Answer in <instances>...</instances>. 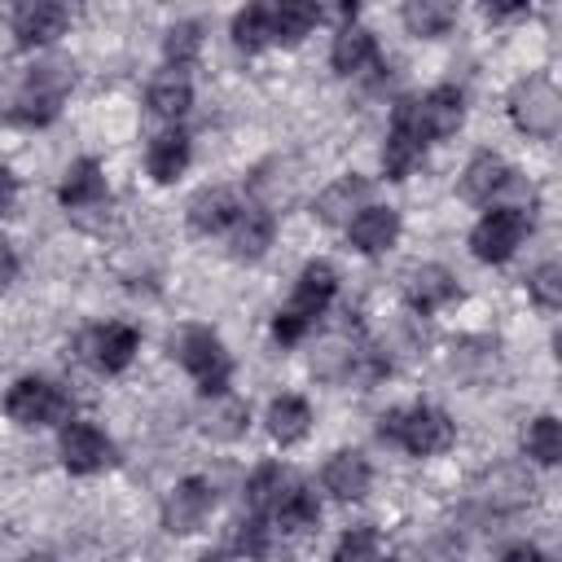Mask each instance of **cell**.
Here are the masks:
<instances>
[{
    "label": "cell",
    "instance_id": "8fae6325",
    "mask_svg": "<svg viewBox=\"0 0 562 562\" xmlns=\"http://www.w3.org/2000/svg\"><path fill=\"white\" fill-rule=\"evenodd\" d=\"M422 136H417V127H413V119H408V97L395 105V119H391V136H386V145H382V171H386V180H404L413 167H417V158H422Z\"/></svg>",
    "mask_w": 562,
    "mask_h": 562
},
{
    "label": "cell",
    "instance_id": "ab89813d",
    "mask_svg": "<svg viewBox=\"0 0 562 562\" xmlns=\"http://www.w3.org/2000/svg\"><path fill=\"white\" fill-rule=\"evenodd\" d=\"M13 202H18V180L9 171H0V215H9Z\"/></svg>",
    "mask_w": 562,
    "mask_h": 562
},
{
    "label": "cell",
    "instance_id": "60d3db41",
    "mask_svg": "<svg viewBox=\"0 0 562 562\" xmlns=\"http://www.w3.org/2000/svg\"><path fill=\"white\" fill-rule=\"evenodd\" d=\"M514 13H527L522 4H501V9H487V18H514Z\"/></svg>",
    "mask_w": 562,
    "mask_h": 562
},
{
    "label": "cell",
    "instance_id": "9a60e30c",
    "mask_svg": "<svg viewBox=\"0 0 562 562\" xmlns=\"http://www.w3.org/2000/svg\"><path fill=\"white\" fill-rule=\"evenodd\" d=\"M479 496H483V505H492V509H518V505H527V501L536 496V479H531L522 465H496V470L483 474Z\"/></svg>",
    "mask_w": 562,
    "mask_h": 562
},
{
    "label": "cell",
    "instance_id": "3957f363",
    "mask_svg": "<svg viewBox=\"0 0 562 562\" xmlns=\"http://www.w3.org/2000/svg\"><path fill=\"white\" fill-rule=\"evenodd\" d=\"M509 119H514L518 132L549 140L558 132V123H562V92L553 88V79L531 75V79L514 83V92H509Z\"/></svg>",
    "mask_w": 562,
    "mask_h": 562
},
{
    "label": "cell",
    "instance_id": "e0dca14e",
    "mask_svg": "<svg viewBox=\"0 0 562 562\" xmlns=\"http://www.w3.org/2000/svg\"><path fill=\"white\" fill-rule=\"evenodd\" d=\"M237 198L228 193V189H198L193 193V202H189V224H193V233H202V237H215V233H224V228H233V220H237Z\"/></svg>",
    "mask_w": 562,
    "mask_h": 562
},
{
    "label": "cell",
    "instance_id": "83f0119b",
    "mask_svg": "<svg viewBox=\"0 0 562 562\" xmlns=\"http://www.w3.org/2000/svg\"><path fill=\"white\" fill-rule=\"evenodd\" d=\"M57 198H61V206H92V202H101V198H105V176H101L97 158H79V162L66 171Z\"/></svg>",
    "mask_w": 562,
    "mask_h": 562
},
{
    "label": "cell",
    "instance_id": "d590c367",
    "mask_svg": "<svg viewBox=\"0 0 562 562\" xmlns=\"http://www.w3.org/2000/svg\"><path fill=\"white\" fill-rule=\"evenodd\" d=\"M334 562H382V540L373 527H351L342 531L338 549H334Z\"/></svg>",
    "mask_w": 562,
    "mask_h": 562
},
{
    "label": "cell",
    "instance_id": "7402d4cb",
    "mask_svg": "<svg viewBox=\"0 0 562 562\" xmlns=\"http://www.w3.org/2000/svg\"><path fill=\"white\" fill-rule=\"evenodd\" d=\"M202 435H211V439H220V443H228V439H237L241 430H246V422H250V408H246V400H237V395H211V404L202 408Z\"/></svg>",
    "mask_w": 562,
    "mask_h": 562
},
{
    "label": "cell",
    "instance_id": "d6a6232c",
    "mask_svg": "<svg viewBox=\"0 0 562 562\" xmlns=\"http://www.w3.org/2000/svg\"><path fill=\"white\" fill-rule=\"evenodd\" d=\"M522 448H527V457H536L540 465H558L562 461V426H558V417H536L531 426H527V435H522Z\"/></svg>",
    "mask_w": 562,
    "mask_h": 562
},
{
    "label": "cell",
    "instance_id": "f1b7e54d",
    "mask_svg": "<svg viewBox=\"0 0 562 562\" xmlns=\"http://www.w3.org/2000/svg\"><path fill=\"white\" fill-rule=\"evenodd\" d=\"M145 101H149V110H154L158 119H180V114L193 105V88H189V79H184L180 70H167V75H158V79L149 83Z\"/></svg>",
    "mask_w": 562,
    "mask_h": 562
},
{
    "label": "cell",
    "instance_id": "6da1fadb",
    "mask_svg": "<svg viewBox=\"0 0 562 562\" xmlns=\"http://www.w3.org/2000/svg\"><path fill=\"white\" fill-rule=\"evenodd\" d=\"M334 290H338V272L325 263V259H316V263H307L303 272H299V285H294V299L277 312V321H272V338L281 342V347H294L307 329H312V321L329 307V299H334Z\"/></svg>",
    "mask_w": 562,
    "mask_h": 562
},
{
    "label": "cell",
    "instance_id": "b9f144b4",
    "mask_svg": "<svg viewBox=\"0 0 562 562\" xmlns=\"http://www.w3.org/2000/svg\"><path fill=\"white\" fill-rule=\"evenodd\" d=\"M26 562H57V558H48V553H31Z\"/></svg>",
    "mask_w": 562,
    "mask_h": 562
},
{
    "label": "cell",
    "instance_id": "484cf974",
    "mask_svg": "<svg viewBox=\"0 0 562 562\" xmlns=\"http://www.w3.org/2000/svg\"><path fill=\"white\" fill-rule=\"evenodd\" d=\"M307 430H312V408H307V400H299V395L272 400V408H268V435H272L281 448L299 443Z\"/></svg>",
    "mask_w": 562,
    "mask_h": 562
},
{
    "label": "cell",
    "instance_id": "d4e9b609",
    "mask_svg": "<svg viewBox=\"0 0 562 562\" xmlns=\"http://www.w3.org/2000/svg\"><path fill=\"white\" fill-rule=\"evenodd\" d=\"M272 241V215L263 206H241L233 220V255L237 259H259Z\"/></svg>",
    "mask_w": 562,
    "mask_h": 562
},
{
    "label": "cell",
    "instance_id": "74e56055",
    "mask_svg": "<svg viewBox=\"0 0 562 562\" xmlns=\"http://www.w3.org/2000/svg\"><path fill=\"white\" fill-rule=\"evenodd\" d=\"M13 277H18V255H13V246L0 237V290H4Z\"/></svg>",
    "mask_w": 562,
    "mask_h": 562
},
{
    "label": "cell",
    "instance_id": "cb8c5ba5",
    "mask_svg": "<svg viewBox=\"0 0 562 562\" xmlns=\"http://www.w3.org/2000/svg\"><path fill=\"white\" fill-rule=\"evenodd\" d=\"M145 167L158 184H171L184 167H189V136L184 132H162L149 140V154H145Z\"/></svg>",
    "mask_w": 562,
    "mask_h": 562
},
{
    "label": "cell",
    "instance_id": "f35d334b",
    "mask_svg": "<svg viewBox=\"0 0 562 562\" xmlns=\"http://www.w3.org/2000/svg\"><path fill=\"white\" fill-rule=\"evenodd\" d=\"M501 562H544V558H540L536 544H509V549L501 553Z\"/></svg>",
    "mask_w": 562,
    "mask_h": 562
},
{
    "label": "cell",
    "instance_id": "4316f807",
    "mask_svg": "<svg viewBox=\"0 0 562 562\" xmlns=\"http://www.w3.org/2000/svg\"><path fill=\"white\" fill-rule=\"evenodd\" d=\"M299 487V479L285 470V465H277V461H268V465H259L255 474H250V483H246V496H250V505L259 509V514H272L290 492Z\"/></svg>",
    "mask_w": 562,
    "mask_h": 562
},
{
    "label": "cell",
    "instance_id": "44dd1931",
    "mask_svg": "<svg viewBox=\"0 0 562 562\" xmlns=\"http://www.w3.org/2000/svg\"><path fill=\"white\" fill-rule=\"evenodd\" d=\"M373 57H378L373 35H369L364 26H356V22H342L338 35H334V48H329L334 70H338V75H356V70H364Z\"/></svg>",
    "mask_w": 562,
    "mask_h": 562
},
{
    "label": "cell",
    "instance_id": "2e32d148",
    "mask_svg": "<svg viewBox=\"0 0 562 562\" xmlns=\"http://www.w3.org/2000/svg\"><path fill=\"white\" fill-rule=\"evenodd\" d=\"M347 233H351V246H356L360 255H382V250L395 246V237H400V215H395L391 206H364V211L347 224Z\"/></svg>",
    "mask_w": 562,
    "mask_h": 562
},
{
    "label": "cell",
    "instance_id": "836d02e7",
    "mask_svg": "<svg viewBox=\"0 0 562 562\" xmlns=\"http://www.w3.org/2000/svg\"><path fill=\"white\" fill-rule=\"evenodd\" d=\"M316 518H321V505H316V496H312L303 483L272 509V522H277L281 531H307V527H316Z\"/></svg>",
    "mask_w": 562,
    "mask_h": 562
},
{
    "label": "cell",
    "instance_id": "8d00e7d4",
    "mask_svg": "<svg viewBox=\"0 0 562 562\" xmlns=\"http://www.w3.org/2000/svg\"><path fill=\"white\" fill-rule=\"evenodd\" d=\"M527 290H531V299H536L544 312H558V307H562V263H540V268L527 277Z\"/></svg>",
    "mask_w": 562,
    "mask_h": 562
},
{
    "label": "cell",
    "instance_id": "ffe728a7",
    "mask_svg": "<svg viewBox=\"0 0 562 562\" xmlns=\"http://www.w3.org/2000/svg\"><path fill=\"white\" fill-rule=\"evenodd\" d=\"M360 356H364V351H360L347 334H325V338L312 347V373L325 378V382H342L347 373H356Z\"/></svg>",
    "mask_w": 562,
    "mask_h": 562
},
{
    "label": "cell",
    "instance_id": "30bf717a",
    "mask_svg": "<svg viewBox=\"0 0 562 562\" xmlns=\"http://www.w3.org/2000/svg\"><path fill=\"white\" fill-rule=\"evenodd\" d=\"M211 505H215V492H211L206 479H180V483L167 492V501H162V527L176 531V536L198 531L202 518L211 514Z\"/></svg>",
    "mask_w": 562,
    "mask_h": 562
},
{
    "label": "cell",
    "instance_id": "d6986e66",
    "mask_svg": "<svg viewBox=\"0 0 562 562\" xmlns=\"http://www.w3.org/2000/svg\"><path fill=\"white\" fill-rule=\"evenodd\" d=\"M509 162L501 158V154H474L470 158V167H465V176H461V193L470 198V202H492L496 193H505V184H509Z\"/></svg>",
    "mask_w": 562,
    "mask_h": 562
},
{
    "label": "cell",
    "instance_id": "7a4b0ae2",
    "mask_svg": "<svg viewBox=\"0 0 562 562\" xmlns=\"http://www.w3.org/2000/svg\"><path fill=\"white\" fill-rule=\"evenodd\" d=\"M171 351H176V360L193 373V382H198L206 395H224L228 373H233V360H228L224 342H220L206 325H189V329H180V334L171 338Z\"/></svg>",
    "mask_w": 562,
    "mask_h": 562
},
{
    "label": "cell",
    "instance_id": "8992f818",
    "mask_svg": "<svg viewBox=\"0 0 562 562\" xmlns=\"http://www.w3.org/2000/svg\"><path fill=\"white\" fill-rule=\"evenodd\" d=\"M527 228H531V215H522V211H514V206H496V211H487V215L474 224L470 250H474V259H483V263H505V259L518 250V241L527 237Z\"/></svg>",
    "mask_w": 562,
    "mask_h": 562
},
{
    "label": "cell",
    "instance_id": "e575fe53",
    "mask_svg": "<svg viewBox=\"0 0 562 562\" xmlns=\"http://www.w3.org/2000/svg\"><path fill=\"white\" fill-rule=\"evenodd\" d=\"M198 48H202V22H176V26H167V35H162V57H167L171 66H189V61L198 57Z\"/></svg>",
    "mask_w": 562,
    "mask_h": 562
},
{
    "label": "cell",
    "instance_id": "1f68e13d",
    "mask_svg": "<svg viewBox=\"0 0 562 562\" xmlns=\"http://www.w3.org/2000/svg\"><path fill=\"white\" fill-rule=\"evenodd\" d=\"M321 22L316 4H272V44H299Z\"/></svg>",
    "mask_w": 562,
    "mask_h": 562
},
{
    "label": "cell",
    "instance_id": "603a6c76",
    "mask_svg": "<svg viewBox=\"0 0 562 562\" xmlns=\"http://www.w3.org/2000/svg\"><path fill=\"white\" fill-rule=\"evenodd\" d=\"M88 347H92L97 369L119 373V369H127V360L136 356V329H132V325H101V329L88 338Z\"/></svg>",
    "mask_w": 562,
    "mask_h": 562
},
{
    "label": "cell",
    "instance_id": "5bb4252c",
    "mask_svg": "<svg viewBox=\"0 0 562 562\" xmlns=\"http://www.w3.org/2000/svg\"><path fill=\"white\" fill-rule=\"evenodd\" d=\"M404 299H408L413 312L426 316V312H439L443 303L457 299V281H452L448 268H439V263H422V268L408 272V281H404Z\"/></svg>",
    "mask_w": 562,
    "mask_h": 562
},
{
    "label": "cell",
    "instance_id": "4dcf8cb0",
    "mask_svg": "<svg viewBox=\"0 0 562 562\" xmlns=\"http://www.w3.org/2000/svg\"><path fill=\"white\" fill-rule=\"evenodd\" d=\"M233 44L246 53H259L263 44H272V4H246L233 18Z\"/></svg>",
    "mask_w": 562,
    "mask_h": 562
},
{
    "label": "cell",
    "instance_id": "ba28073f",
    "mask_svg": "<svg viewBox=\"0 0 562 562\" xmlns=\"http://www.w3.org/2000/svg\"><path fill=\"white\" fill-rule=\"evenodd\" d=\"M457 439L448 413L430 408V404H417V408H400V426H395V443H404L413 457H435V452H448Z\"/></svg>",
    "mask_w": 562,
    "mask_h": 562
},
{
    "label": "cell",
    "instance_id": "ac0fdd59",
    "mask_svg": "<svg viewBox=\"0 0 562 562\" xmlns=\"http://www.w3.org/2000/svg\"><path fill=\"white\" fill-rule=\"evenodd\" d=\"M321 479H325V492H334L338 501H360L369 492V483H373V470H369V461L360 452H334L325 461Z\"/></svg>",
    "mask_w": 562,
    "mask_h": 562
},
{
    "label": "cell",
    "instance_id": "52a82bcc",
    "mask_svg": "<svg viewBox=\"0 0 562 562\" xmlns=\"http://www.w3.org/2000/svg\"><path fill=\"white\" fill-rule=\"evenodd\" d=\"M408 119H413V127H417L422 140L452 136L461 127V119H465V97H461V88L439 83L426 97H408Z\"/></svg>",
    "mask_w": 562,
    "mask_h": 562
},
{
    "label": "cell",
    "instance_id": "7c38bea8",
    "mask_svg": "<svg viewBox=\"0 0 562 562\" xmlns=\"http://www.w3.org/2000/svg\"><path fill=\"white\" fill-rule=\"evenodd\" d=\"M70 22V9L66 4H53V0H26L13 9V35L18 44H53Z\"/></svg>",
    "mask_w": 562,
    "mask_h": 562
},
{
    "label": "cell",
    "instance_id": "4fadbf2b",
    "mask_svg": "<svg viewBox=\"0 0 562 562\" xmlns=\"http://www.w3.org/2000/svg\"><path fill=\"white\" fill-rule=\"evenodd\" d=\"M364 198H369V180L364 176H338L321 198H316V220L321 224H351L360 211H364Z\"/></svg>",
    "mask_w": 562,
    "mask_h": 562
},
{
    "label": "cell",
    "instance_id": "9c48e42d",
    "mask_svg": "<svg viewBox=\"0 0 562 562\" xmlns=\"http://www.w3.org/2000/svg\"><path fill=\"white\" fill-rule=\"evenodd\" d=\"M57 448H61V465L70 474H97V470H105L114 461V443L88 422H66Z\"/></svg>",
    "mask_w": 562,
    "mask_h": 562
},
{
    "label": "cell",
    "instance_id": "f546056e",
    "mask_svg": "<svg viewBox=\"0 0 562 562\" xmlns=\"http://www.w3.org/2000/svg\"><path fill=\"white\" fill-rule=\"evenodd\" d=\"M457 22V4L448 0H408L404 4V26L413 35H443Z\"/></svg>",
    "mask_w": 562,
    "mask_h": 562
},
{
    "label": "cell",
    "instance_id": "5b68a950",
    "mask_svg": "<svg viewBox=\"0 0 562 562\" xmlns=\"http://www.w3.org/2000/svg\"><path fill=\"white\" fill-rule=\"evenodd\" d=\"M70 83H75L70 61H61V57L40 61V66L26 75L22 92H18V119H22V123H48V119L61 110Z\"/></svg>",
    "mask_w": 562,
    "mask_h": 562
},
{
    "label": "cell",
    "instance_id": "277c9868",
    "mask_svg": "<svg viewBox=\"0 0 562 562\" xmlns=\"http://www.w3.org/2000/svg\"><path fill=\"white\" fill-rule=\"evenodd\" d=\"M4 413L18 422V426H66L75 404L61 386L44 382V378H22L9 386L4 395Z\"/></svg>",
    "mask_w": 562,
    "mask_h": 562
}]
</instances>
